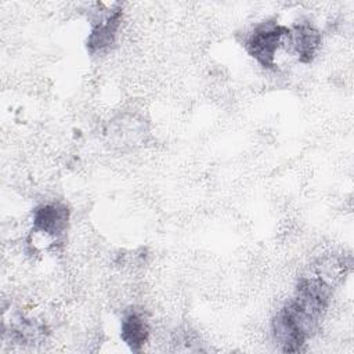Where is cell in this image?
I'll return each instance as SVG.
<instances>
[{
    "instance_id": "6da1fadb",
    "label": "cell",
    "mask_w": 354,
    "mask_h": 354,
    "mask_svg": "<svg viewBox=\"0 0 354 354\" xmlns=\"http://www.w3.org/2000/svg\"><path fill=\"white\" fill-rule=\"evenodd\" d=\"M319 318L295 297L290 299L272 319V333L282 351H301L315 332Z\"/></svg>"
},
{
    "instance_id": "8992f818",
    "label": "cell",
    "mask_w": 354,
    "mask_h": 354,
    "mask_svg": "<svg viewBox=\"0 0 354 354\" xmlns=\"http://www.w3.org/2000/svg\"><path fill=\"white\" fill-rule=\"evenodd\" d=\"M149 326L141 311L133 310L124 314L120 324V337L133 351H140L148 342Z\"/></svg>"
},
{
    "instance_id": "7a4b0ae2",
    "label": "cell",
    "mask_w": 354,
    "mask_h": 354,
    "mask_svg": "<svg viewBox=\"0 0 354 354\" xmlns=\"http://www.w3.org/2000/svg\"><path fill=\"white\" fill-rule=\"evenodd\" d=\"M289 28L274 21L259 24L246 39L248 53L263 66H275V55L285 41H288Z\"/></svg>"
},
{
    "instance_id": "3957f363",
    "label": "cell",
    "mask_w": 354,
    "mask_h": 354,
    "mask_svg": "<svg viewBox=\"0 0 354 354\" xmlns=\"http://www.w3.org/2000/svg\"><path fill=\"white\" fill-rule=\"evenodd\" d=\"M101 15L93 21L91 32L87 39V48L91 54L108 50L116 39L122 21V10L113 8L100 11Z\"/></svg>"
},
{
    "instance_id": "277c9868",
    "label": "cell",
    "mask_w": 354,
    "mask_h": 354,
    "mask_svg": "<svg viewBox=\"0 0 354 354\" xmlns=\"http://www.w3.org/2000/svg\"><path fill=\"white\" fill-rule=\"evenodd\" d=\"M68 207L59 202H48L33 210V228L47 236H61L68 225Z\"/></svg>"
},
{
    "instance_id": "5b68a950",
    "label": "cell",
    "mask_w": 354,
    "mask_h": 354,
    "mask_svg": "<svg viewBox=\"0 0 354 354\" xmlns=\"http://www.w3.org/2000/svg\"><path fill=\"white\" fill-rule=\"evenodd\" d=\"M288 43L292 46L299 61L310 62L321 46V33L310 22H299L289 28Z\"/></svg>"
}]
</instances>
